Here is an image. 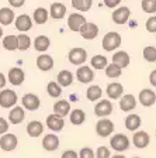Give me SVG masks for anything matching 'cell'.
<instances>
[{
	"label": "cell",
	"instance_id": "cell-1",
	"mask_svg": "<svg viewBox=\"0 0 156 158\" xmlns=\"http://www.w3.org/2000/svg\"><path fill=\"white\" fill-rule=\"evenodd\" d=\"M101 45L106 51H114L121 45V35L115 31H110L106 35L103 37V41H101Z\"/></svg>",
	"mask_w": 156,
	"mask_h": 158
},
{
	"label": "cell",
	"instance_id": "cell-2",
	"mask_svg": "<svg viewBox=\"0 0 156 158\" xmlns=\"http://www.w3.org/2000/svg\"><path fill=\"white\" fill-rule=\"evenodd\" d=\"M110 144H111V148L115 150L117 152H124L130 148V138L125 134H115L113 135Z\"/></svg>",
	"mask_w": 156,
	"mask_h": 158
},
{
	"label": "cell",
	"instance_id": "cell-3",
	"mask_svg": "<svg viewBox=\"0 0 156 158\" xmlns=\"http://www.w3.org/2000/svg\"><path fill=\"white\" fill-rule=\"evenodd\" d=\"M69 62L73 64V65H83L87 59V52H86L85 48H80V47H76V48H72L68 54Z\"/></svg>",
	"mask_w": 156,
	"mask_h": 158
},
{
	"label": "cell",
	"instance_id": "cell-4",
	"mask_svg": "<svg viewBox=\"0 0 156 158\" xmlns=\"http://www.w3.org/2000/svg\"><path fill=\"white\" fill-rule=\"evenodd\" d=\"M17 103V93L11 89H3L0 92V106L4 109L13 107Z\"/></svg>",
	"mask_w": 156,
	"mask_h": 158
},
{
	"label": "cell",
	"instance_id": "cell-5",
	"mask_svg": "<svg viewBox=\"0 0 156 158\" xmlns=\"http://www.w3.org/2000/svg\"><path fill=\"white\" fill-rule=\"evenodd\" d=\"M17 144H18V140H17V135L13 133H6L0 138V148L3 151H13V150H16Z\"/></svg>",
	"mask_w": 156,
	"mask_h": 158
},
{
	"label": "cell",
	"instance_id": "cell-6",
	"mask_svg": "<svg viewBox=\"0 0 156 158\" xmlns=\"http://www.w3.org/2000/svg\"><path fill=\"white\" fill-rule=\"evenodd\" d=\"M21 102H23V107L26 110H30V112H34V110H38L39 106H41V100L37 95L34 93H27V95L23 96L21 99Z\"/></svg>",
	"mask_w": 156,
	"mask_h": 158
},
{
	"label": "cell",
	"instance_id": "cell-7",
	"mask_svg": "<svg viewBox=\"0 0 156 158\" xmlns=\"http://www.w3.org/2000/svg\"><path fill=\"white\" fill-rule=\"evenodd\" d=\"M87 23L86 21V19L82 14H78V13H73L69 16L68 19V27L72 30V31H75V33H80L82 27L85 26V24Z\"/></svg>",
	"mask_w": 156,
	"mask_h": 158
},
{
	"label": "cell",
	"instance_id": "cell-8",
	"mask_svg": "<svg viewBox=\"0 0 156 158\" xmlns=\"http://www.w3.org/2000/svg\"><path fill=\"white\" fill-rule=\"evenodd\" d=\"M113 131H114V123L107 120V118L98 120L97 124H96V133L100 137H108Z\"/></svg>",
	"mask_w": 156,
	"mask_h": 158
},
{
	"label": "cell",
	"instance_id": "cell-9",
	"mask_svg": "<svg viewBox=\"0 0 156 158\" xmlns=\"http://www.w3.org/2000/svg\"><path fill=\"white\" fill-rule=\"evenodd\" d=\"M130 14L131 11L128 7L121 6L113 11V21L115 24H125L128 21V19H130Z\"/></svg>",
	"mask_w": 156,
	"mask_h": 158
},
{
	"label": "cell",
	"instance_id": "cell-10",
	"mask_svg": "<svg viewBox=\"0 0 156 158\" xmlns=\"http://www.w3.org/2000/svg\"><path fill=\"white\" fill-rule=\"evenodd\" d=\"M113 103L110 100H100L97 105L94 106V114L98 117H106L113 113Z\"/></svg>",
	"mask_w": 156,
	"mask_h": 158
},
{
	"label": "cell",
	"instance_id": "cell-11",
	"mask_svg": "<svg viewBox=\"0 0 156 158\" xmlns=\"http://www.w3.org/2000/svg\"><path fill=\"white\" fill-rule=\"evenodd\" d=\"M46 126L52 131H61L63 128V126H65V122H63V117L52 113V114H49L46 117Z\"/></svg>",
	"mask_w": 156,
	"mask_h": 158
},
{
	"label": "cell",
	"instance_id": "cell-12",
	"mask_svg": "<svg viewBox=\"0 0 156 158\" xmlns=\"http://www.w3.org/2000/svg\"><path fill=\"white\" fill-rule=\"evenodd\" d=\"M24 79H26V73L21 68H11L9 71V82L14 86H18L24 82Z\"/></svg>",
	"mask_w": 156,
	"mask_h": 158
},
{
	"label": "cell",
	"instance_id": "cell-13",
	"mask_svg": "<svg viewBox=\"0 0 156 158\" xmlns=\"http://www.w3.org/2000/svg\"><path fill=\"white\" fill-rule=\"evenodd\" d=\"M139 102L145 107H150L152 105L156 103V95L150 89H143L139 92Z\"/></svg>",
	"mask_w": 156,
	"mask_h": 158
},
{
	"label": "cell",
	"instance_id": "cell-14",
	"mask_svg": "<svg viewBox=\"0 0 156 158\" xmlns=\"http://www.w3.org/2000/svg\"><path fill=\"white\" fill-rule=\"evenodd\" d=\"M76 78H78L79 82L82 83H90L93 79H94V73L91 71V68L89 66L83 65L78 69V72H76Z\"/></svg>",
	"mask_w": 156,
	"mask_h": 158
},
{
	"label": "cell",
	"instance_id": "cell-15",
	"mask_svg": "<svg viewBox=\"0 0 156 158\" xmlns=\"http://www.w3.org/2000/svg\"><path fill=\"white\" fill-rule=\"evenodd\" d=\"M132 143L137 148H146L150 143V137L146 131H137L132 137Z\"/></svg>",
	"mask_w": 156,
	"mask_h": 158
},
{
	"label": "cell",
	"instance_id": "cell-16",
	"mask_svg": "<svg viewBox=\"0 0 156 158\" xmlns=\"http://www.w3.org/2000/svg\"><path fill=\"white\" fill-rule=\"evenodd\" d=\"M98 34V27L94 23H86L80 30V35L85 40H94Z\"/></svg>",
	"mask_w": 156,
	"mask_h": 158
},
{
	"label": "cell",
	"instance_id": "cell-17",
	"mask_svg": "<svg viewBox=\"0 0 156 158\" xmlns=\"http://www.w3.org/2000/svg\"><path fill=\"white\" fill-rule=\"evenodd\" d=\"M37 66L38 69L46 72V71H51L52 66H54V58L48 54H41V55L37 58Z\"/></svg>",
	"mask_w": 156,
	"mask_h": 158
},
{
	"label": "cell",
	"instance_id": "cell-18",
	"mask_svg": "<svg viewBox=\"0 0 156 158\" xmlns=\"http://www.w3.org/2000/svg\"><path fill=\"white\" fill-rule=\"evenodd\" d=\"M42 147L46 151H56L59 147V138L55 134H46L42 140Z\"/></svg>",
	"mask_w": 156,
	"mask_h": 158
},
{
	"label": "cell",
	"instance_id": "cell-19",
	"mask_svg": "<svg viewBox=\"0 0 156 158\" xmlns=\"http://www.w3.org/2000/svg\"><path fill=\"white\" fill-rule=\"evenodd\" d=\"M33 27V20L28 14H21L16 19V28L18 31H28Z\"/></svg>",
	"mask_w": 156,
	"mask_h": 158
},
{
	"label": "cell",
	"instance_id": "cell-20",
	"mask_svg": "<svg viewBox=\"0 0 156 158\" xmlns=\"http://www.w3.org/2000/svg\"><path fill=\"white\" fill-rule=\"evenodd\" d=\"M27 133H28L30 137H39L44 133V124L38 120H33L27 124Z\"/></svg>",
	"mask_w": 156,
	"mask_h": 158
},
{
	"label": "cell",
	"instance_id": "cell-21",
	"mask_svg": "<svg viewBox=\"0 0 156 158\" xmlns=\"http://www.w3.org/2000/svg\"><path fill=\"white\" fill-rule=\"evenodd\" d=\"M24 117H26V112L20 106L13 107V110H10V113H9V120L11 124H20L24 120Z\"/></svg>",
	"mask_w": 156,
	"mask_h": 158
},
{
	"label": "cell",
	"instance_id": "cell-22",
	"mask_svg": "<svg viewBox=\"0 0 156 158\" xmlns=\"http://www.w3.org/2000/svg\"><path fill=\"white\" fill-rule=\"evenodd\" d=\"M137 106V99L134 98V95H124L120 100V109L122 112H130L134 110Z\"/></svg>",
	"mask_w": 156,
	"mask_h": 158
},
{
	"label": "cell",
	"instance_id": "cell-23",
	"mask_svg": "<svg viewBox=\"0 0 156 158\" xmlns=\"http://www.w3.org/2000/svg\"><path fill=\"white\" fill-rule=\"evenodd\" d=\"M113 64H115L117 66H120L121 69L130 65V55L125 51H117L113 55Z\"/></svg>",
	"mask_w": 156,
	"mask_h": 158
},
{
	"label": "cell",
	"instance_id": "cell-24",
	"mask_svg": "<svg viewBox=\"0 0 156 158\" xmlns=\"http://www.w3.org/2000/svg\"><path fill=\"white\" fill-rule=\"evenodd\" d=\"M49 14L52 16V19H55V20H61L65 17L66 14V6L65 4H62V3H52L51 7H49Z\"/></svg>",
	"mask_w": 156,
	"mask_h": 158
},
{
	"label": "cell",
	"instance_id": "cell-25",
	"mask_svg": "<svg viewBox=\"0 0 156 158\" xmlns=\"http://www.w3.org/2000/svg\"><path fill=\"white\" fill-rule=\"evenodd\" d=\"M70 112V103L66 102V100H58V102L54 105V113L61 117H65L69 114Z\"/></svg>",
	"mask_w": 156,
	"mask_h": 158
},
{
	"label": "cell",
	"instance_id": "cell-26",
	"mask_svg": "<svg viewBox=\"0 0 156 158\" xmlns=\"http://www.w3.org/2000/svg\"><path fill=\"white\" fill-rule=\"evenodd\" d=\"M122 92H124V88L121 83H117V82H113V83H108L107 86V95L110 99H120L122 96Z\"/></svg>",
	"mask_w": 156,
	"mask_h": 158
},
{
	"label": "cell",
	"instance_id": "cell-27",
	"mask_svg": "<svg viewBox=\"0 0 156 158\" xmlns=\"http://www.w3.org/2000/svg\"><path fill=\"white\" fill-rule=\"evenodd\" d=\"M16 21L14 20V11L9 7H3L0 9V24L3 26H10V24Z\"/></svg>",
	"mask_w": 156,
	"mask_h": 158
},
{
	"label": "cell",
	"instance_id": "cell-28",
	"mask_svg": "<svg viewBox=\"0 0 156 158\" xmlns=\"http://www.w3.org/2000/svg\"><path fill=\"white\" fill-rule=\"evenodd\" d=\"M141 117L138 114H128L127 118H125V127L130 131H137L138 128L141 127Z\"/></svg>",
	"mask_w": 156,
	"mask_h": 158
},
{
	"label": "cell",
	"instance_id": "cell-29",
	"mask_svg": "<svg viewBox=\"0 0 156 158\" xmlns=\"http://www.w3.org/2000/svg\"><path fill=\"white\" fill-rule=\"evenodd\" d=\"M51 45V40L46 35H38L34 40V48L38 51V52H45L46 49Z\"/></svg>",
	"mask_w": 156,
	"mask_h": 158
},
{
	"label": "cell",
	"instance_id": "cell-30",
	"mask_svg": "<svg viewBox=\"0 0 156 158\" xmlns=\"http://www.w3.org/2000/svg\"><path fill=\"white\" fill-rule=\"evenodd\" d=\"M73 82V73L68 69H63L58 73V83L62 86V88H68V86L72 85Z\"/></svg>",
	"mask_w": 156,
	"mask_h": 158
},
{
	"label": "cell",
	"instance_id": "cell-31",
	"mask_svg": "<svg viewBox=\"0 0 156 158\" xmlns=\"http://www.w3.org/2000/svg\"><path fill=\"white\" fill-rule=\"evenodd\" d=\"M3 47L7 51L18 49V35H7L3 38Z\"/></svg>",
	"mask_w": 156,
	"mask_h": 158
},
{
	"label": "cell",
	"instance_id": "cell-32",
	"mask_svg": "<svg viewBox=\"0 0 156 158\" xmlns=\"http://www.w3.org/2000/svg\"><path fill=\"white\" fill-rule=\"evenodd\" d=\"M90 64H91V66L94 69H106L108 66V62H107V58L104 55H94L93 58H91V61H90Z\"/></svg>",
	"mask_w": 156,
	"mask_h": 158
},
{
	"label": "cell",
	"instance_id": "cell-33",
	"mask_svg": "<svg viewBox=\"0 0 156 158\" xmlns=\"http://www.w3.org/2000/svg\"><path fill=\"white\" fill-rule=\"evenodd\" d=\"M85 118H86V114H85V112H83L82 109H75V110H72V113H70L72 124L80 126L82 123L85 122Z\"/></svg>",
	"mask_w": 156,
	"mask_h": 158
},
{
	"label": "cell",
	"instance_id": "cell-34",
	"mask_svg": "<svg viewBox=\"0 0 156 158\" xmlns=\"http://www.w3.org/2000/svg\"><path fill=\"white\" fill-rule=\"evenodd\" d=\"M101 95H103L101 88L97 86V85L90 86V88L87 89V92H86V96H87V99L90 100V102H96V100H98V99L101 98Z\"/></svg>",
	"mask_w": 156,
	"mask_h": 158
},
{
	"label": "cell",
	"instance_id": "cell-35",
	"mask_svg": "<svg viewBox=\"0 0 156 158\" xmlns=\"http://www.w3.org/2000/svg\"><path fill=\"white\" fill-rule=\"evenodd\" d=\"M91 4H93V0H72L73 9L79 11H89L91 9Z\"/></svg>",
	"mask_w": 156,
	"mask_h": 158
},
{
	"label": "cell",
	"instance_id": "cell-36",
	"mask_svg": "<svg viewBox=\"0 0 156 158\" xmlns=\"http://www.w3.org/2000/svg\"><path fill=\"white\" fill-rule=\"evenodd\" d=\"M46 90H48V95L51 96V98H54V99L59 98V96L62 95V86L59 85L58 82H54V81H51V82L48 83Z\"/></svg>",
	"mask_w": 156,
	"mask_h": 158
},
{
	"label": "cell",
	"instance_id": "cell-37",
	"mask_svg": "<svg viewBox=\"0 0 156 158\" xmlns=\"http://www.w3.org/2000/svg\"><path fill=\"white\" fill-rule=\"evenodd\" d=\"M48 16L49 14L45 9L38 7V9H35V11H34V21H35L37 24H45L46 20H48Z\"/></svg>",
	"mask_w": 156,
	"mask_h": 158
},
{
	"label": "cell",
	"instance_id": "cell-38",
	"mask_svg": "<svg viewBox=\"0 0 156 158\" xmlns=\"http://www.w3.org/2000/svg\"><path fill=\"white\" fill-rule=\"evenodd\" d=\"M121 71H122V69H121L120 66H117L115 64H110V65L106 68V75H107L108 78H120Z\"/></svg>",
	"mask_w": 156,
	"mask_h": 158
},
{
	"label": "cell",
	"instance_id": "cell-39",
	"mask_svg": "<svg viewBox=\"0 0 156 158\" xmlns=\"http://www.w3.org/2000/svg\"><path fill=\"white\" fill-rule=\"evenodd\" d=\"M141 6H142V10L145 13H156V0H142Z\"/></svg>",
	"mask_w": 156,
	"mask_h": 158
},
{
	"label": "cell",
	"instance_id": "cell-40",
	"mask_svg": "<svg viewBox=\"0 0 156 158\" xmlns=\"http://www.w3.org/2000/svg\"><path fill=\"white\" fill-rule=\"evenodd\" d=\"M31 45V38L27 34H20L18 35V49L20 51H26Z\"/></svg>",
	"mask_w": 156,
	"mask_h": 158
},
{
	"label": "cell",
	"instance_id": "cell-41",
	"mask_svg": "<svg viewBox=\"0 0 156 158\" xmlns=\"http://www.w3.org/2000/svg\"><path fill=\"white\" fill-rule=\"evenodd\" d=\"M143 58L148 62H155L156 61V48L155 47H145L143 48Z\"/></svg>",
	"mask_w": 156,
	"mask_h": 158
},
{
	"label": "cell",
	"instance_id": "cell-42",
	"mask_svg": "<svg viewBox=\"0 0 156 158\" xmlns=\"http://www.w3.org/2000/svg\"><path fill=\"white\" fill-rule=\"evenodd\" d=\"M110 155H111L110 150L107 147H104V145L98 147L97 151H96V158H111Z\"/></svg>",
	"mask_w": 156,
	"mask_h": 158
},
{
	"label": "cell",
	"instance_id": "cell-43",
	"mask_svg": "<svg viewBox=\"0 0 156 158\" xmlns=\"http://www.w3.org/2000/svg\"><path fill=\"white\" fill-rule=\"evenodd\" d=\"M79 158H96V154L91 148L85 147V148H82L80 152H79Z\"/></svg>",
	"mask_w": 156,
	"mask_h": 158
},
{
	"label": "cell",
	"instance_id": "cell-44",
	"mask_svg": "<svg viewBox=\"0 0 156 158\" xmlns=\"http://www.w3.org/2000/svg\"><path fill=\"white\" fill-rule=\"evenodd\" d=\"M146 30L149 33H156V16H152L146 20V24H145Z\"/></svg>",
	"mask_w": 156,
	"mask_h": 158
},
{
	"label": "cell",
	"instance_id": "cell-45",
	"mask_svg": "<svg viewBox=\"0 0 156 158\" xmlns=\"http://www.w3.org/2000/svg\"><path fill=\"white\" fill-rule=\"evenodd\" d=\"M9 130V122H6L4 117H0V134H6Z\"/></svg>",
	"mask_w": 156,
	"mask_h": 158
},
{
	"label": "cell",
	"instance_id": "cell-46",
	"mask_svg": "<svg viewBox=\"0 0 156 158\" xmlns=\"http://www.w3.org/2000/svg\"><path fill=\"white\" fill-rule=\"evenodd\" d=\"M61 158H79V154L76 151H73V150H68V151L62 152Z\"/></svg>",
	"mask_w": 156,
	"mask_h": 158
},
{
	"label": "cell",
	"instance_id": "cell-47",
	"mask_svg": "<svg viewBox=\"0 0 156 158\" xmlns=\"http://www.w3.org/2000/svg\"><path fill=\"white\" fill-rule=\"evenodd\" d=\"M121 0H104V4L107 7H110V9H114V7H117L118 4H120Z\"/></svg>",
	"mask_w": 156,
	"mask_h": 158
},
{
	"label": "cell",
	"instance_id": "cell-48",
	"mask_svg": "<svg viewBox=\"0 0 156 158\" xmlns=\"http://www.w3.org/2000/svg\"><path fill=\"white\" fill-rule=\"evenodd\" d=\"M9 3L13 7H21L24 3H26V0H9Z\"/></svg>",
	"mask_w": 156,
	"mask_h": 158
},
{
	"label": "cell",
	"instance_id": "cell-49",
	"mask_svg": "<svg viewBox=\"0 0 156 158\" xmlns=\"http://www.w3.org/2000/svg\"><path fill=\"white\" fill-rule=\"evenodd\" d=\"M149 82H150V85L156 88V69L150 72V75H149Z\"/></svg>",
	"mask_w": 156,
	"mask_h": 158
},
{
	"label": "cell",
	"instance_id": "cell-50",
	"mask_svg": "<svg viewBox=\"0 0 156 158\" xmlns=\"http://www.w3.org/2000/svg\"><path fill=\"white\" fill-rule=\"evenodd\" d=\"M4 86H6V76L0 72V89L4 88Z\"/></svg>",
	"mask_w": 156,
	"mask_h": 158
},
{
	"label": "cell",
	"instance_id": "cell-51",
	"mask_svg": "<svg viewBox=\"0 0 156 158\" xmlns=\"http://www.w3.org/2000/svg\"><path fill=\"white\" fill-rule=\"evenodd\" d=\"M111 158H125V155H120V154H117V155H113Z\"/></svg>",
	"mask_w": 156,
	"mask_h": 158
},
{
	"label": "cell",
	"instance_id": "cell-52",
	"mask_svg": "<svg viewBox=\"0 0 156 158\" xmlns=\"http://www.w3.org/2000/svg\"><path fill=\"white\" fill-rule=\"evenodd\" d=\"M2 35H3V30H2V27H0V38H2Z\"/></svg>",
	"mask_w": 156,
	"mask_h": 158
},
{
	"label": "cell",
	"instance_id": "cell-53",
	"mask_svg": "<svg viewBox=\"0 0 156 158\" xmlns=\"http://www.w3.org/2000/svg\"><path fill=\"white\" fill-rule=\"evenodd\" d=\"M134 158H139V157H134Z\"/></svg>",
	"mask_w": 156,
	"mask_h": 158
}]
</instances>
